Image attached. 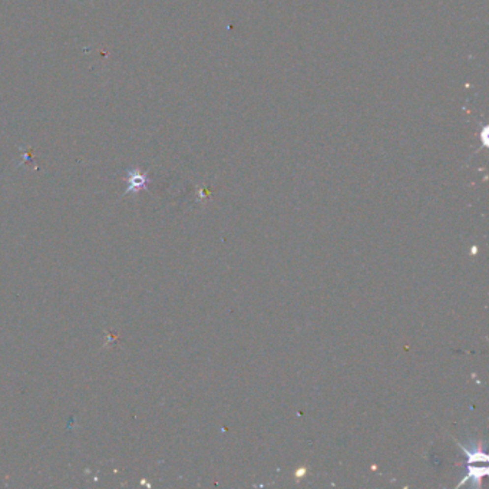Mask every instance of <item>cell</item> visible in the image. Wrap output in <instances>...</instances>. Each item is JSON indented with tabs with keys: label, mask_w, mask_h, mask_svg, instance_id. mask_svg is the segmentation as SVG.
Listing matches in <instances>:
<instances>
[{
	"label": "cell",
	"mask_w": 489,
	"mask_h": 489,
	"mask_svg": "<svg viewBox=\"0 0 489 489\" xmlns=\"http://www.w3.org/2000/svg\"><path fill=\"white\" fill-rule=\"evenodd\" d=\"M460 445V443H459ZM462 446V445H460ZM463 448V446H462ZM463 451H465V454H466V456H468V460H469V463H475V462H487L488 460V456L485 455L484 452H479L476 448L473 449V451H468L466 448H463Z\"/></svg>",
	"instance_id": "1"
},
{
	"label": "cell",
	"mask_w": 489,
	"mask_h": 489,
	"mask_svg": "<svg viewBox=\"0 0 489 489\" xmlns=\"http://www.w3.org/2000/svg\"><path fill=\"white\" fill-rule=\"evenodd\" d=\"M487 472H488V471H487L485 468H481V466H478V468H471L465 481L472 479L473 485H479V481L482 479V476H484Z\"/></svg>",
	"instance_id": "2"
}]
</instances>
